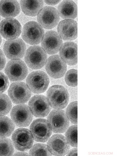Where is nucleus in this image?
<instances>
[{
    "mask_svg": "<svg viewBox=\"0 0 117 156\" xmlns=\"http://www.w3.org/2000/svg\"><path fill=\"white\" fill-rule=\"evenodd\" d=\"M47 99L50 106L55 109H62L67 105L69 95L67 90L62 86L51 87L47 93Z\"/></svg>",
    "mask_w": 117,
    "mask_h": 156,
    "instance_id": "nucleus-1",
    "label": "nucleus"
},
{
    "mask_svg": "<svg viewBox=\"0 0 117 156\" xmlns=\"http://www.w3.org/2000/svg\"><path fill=\"white\" fill-rule=\"evenodd\" d=\"M44 34V29L39 24L35 21H30L24 26L21 36L27 43L36 45L40 42Z\"/></svg>",
    "mask_w": 117,
    "mask_h": 156,
    "instance_id": "nucleus-2",
    "label": "nucleus"
},
{
    "mask_svg": "<svg viewBox=\"0 0 117 156\" xmlns=\"http://www.w3.org/2000/svg\"><path fill=\"white\" fill-rule=\"evenodd\" d=\"M47 55L44 49L38 46H31L26 51L25 56V62L32 69H39L45 65Z\"/></svg>",
    "mask_w": 117,
    "mask_h": 156,
    "instance_id": "nucleus-3",
    "label": "nucleus"
},
{
    "mask_svg": "<svg viewBox=\"0 0 117 156\" xmlns=\"http://www.w3.org/2000/svg\"><path fill=\"white\" fill-rule=\"evenodd\" d=\"M49 82V79L47 74L41 71L31 72L26 79L28 86L35 93H41L44 92L47 88Z\"/></svg>",
    "mask_w": 117,
    "mask_h": 156,
    "instance_id": "nucleus-4",
    "label": "nucleus"
},
{
    "mask_svg": "<svg viewBox=\"0 0 117 156\" xmlns=\"http://www.w3.org/2000/svg\"><path fill=\"white\" fill-rule=\"evenodd\" d=\"M47 121L52 131L56 133L65 132L70 124V121L66 112L61 109L52 110L48 116Z\"/></svg>",
    "mask_w": 117,
    "mask_h": 156,
    "instance_id": "nucleus-5",
    "label": "nucleus"
},
{
    "mask_svg": "<svg viewBox=\"0 0 117 156\" xmlns=\"http://www.w3.org/2000/svg\"><path fill=\"white\" fill-rule=\"evenodd\" d=\"M30 131L35 140L39 142L47 141L52 133V129L47 120L43 119L34 120L31 125Z\"/></svg>",
    "mask_w": 117,
    "mask_h": 156,
    "instance_id": "nucleus-6",
    "label": "nucleus"
},
{
    "mask_svg": "<svg viewBox=\"0 0 117 156\" xmlns=\"http://www.w3.org/2000/svg\"><path fill=\"white\" fill-rule=\"evenodd\" d=\"M8 93L11 101L16 104L26 103L31 95L30 90L28 86L21 82L12 83L10 86Z\"/></svg>",
    "mask_w": 117,
    "mask_h": 156,
    "instance_id": "nucleus-7",
    "label": "nucleus"
},
{
    "mask_svg": "<svg viewBox=\"0 0 117 156\" xmlns=\"http://www.w3.org/2000/svg\"><path fill=\"white\" fill-rule=\"evenodd\" d=\"M12 140L16 149L22 151L30 149L34 141L30 132L25 128H20L15 130L12 134Z\"/></svg>",
    "mask_w": 117,
    "mask_h": 156,
    "instance_id": "nucleus-8",
    "label": "nucleus"
},
{
    "mask_svg": "<svg viewBox=\"0 0 117 156\" xmlns=\"http://www.w3.org/2000/svg\"><path fill=\"white\" fill-rule=\"evenodd\" d=\"M5 72L11 81L23 80L28 73L27 67L25 63L20 59H13L8 63Z\"/></svg>",
    "mask_w": 117,
    "mask_h": 156,
    "instance_id": "nucleus-9",
    "label": "nucleus"
},
{
    "mask_svg": "<svg viewBox=\"0 0 117 156\" xmlns=\"http://www.w3.org/2000/svg\"><path fill=\"white\" fill-rule=\"evenodd\" d=\"M39 24L45 29H51L56 26L60 17L58 11L54 7L46 6L43 8L37 16Z\"/></svg>",
    "mask_w": 117,
    "mask_h": 156,
    "instance_id": "nucleus-10",
    "label": "nucleus"
},
{
    "mask_svg": "<svg viewBox=\"0 0 117 156\" xmlns=\"http://www.w3.org/2000/svg\"><path fill=\"white\" fill-rule=\"evenodd\" d=\"M10 115L13 122L19 127H26L31 123L33 116L26 105L20 104L13 107Z\"/></svg>",
    "mask_w": 117,
    "mask_h": 156,
    "instance_id": "nucleus-11",
    "label": "nucleus"
},
{
    "mask_svg": "<svg viewBox=\"0 0 117 156\" xmlns=\"http://www.w3.org/2000/svg\"><path fill=\"white\" fill-rule=\"evenodd\" d=\"M28 105L32 113L37 117L46 116L51 110L46 97L42 95L34 96L30 99Z\"/></svg>",
    "mask_w": 117,
    "mask_h": 156,
    "instance_id": "nucleus-12",
    "label": "nucleus"
},
{
    "mask_svg": "<svg viewBox=\"0 0 117 156\" xmlns=\"http://www.w3.org/2000/svg\"><path fill=\"white\" fill-rule=\"evenodd\" d=\"M48 148L54 155L64 156L67 154L70 145L64 135L57 134L53 135L47 142Z\"/></svg>",
    "mask_w": 117,
    "mask_h": 156,
    "instance_id": "nucleus-13",
    "label": "nucleus"
},
{
    "mask_svg": "<svg viewBox=\"0 0 117 156\" xmlns=\"http://www.w3.org/2000/svg\"><path fill=\"white\" fill-rule=\"evenodd\" d=\"M21 26L19 22L13 18H7L2 20L0 23V33L5 39L13 40L20 35Z\"/></svg>",
    "mask_w": 117,
    "mask_h": 156,
    "instance_id": "nucleus-14",
    "label": "nucleus"
},
{
    "mask_svg": "<svg viewBox=\"0 0 117 156\" xmlns=\"http://www.w3.org/2000/svg\"><path fill=\"white\" fill-rule=\"evenodd\" d=\"M25 50V44L20 38L8 40L4 47V52L6 57L13 60L22 58Z\"/></svg>",
    "mask_w": 117,
    "mask_h": 156,
    "instance_id": "nucleus-15",
    "label": "nucleus"
},
{
    "mask_svg": "<svg viewBox=\"0 0 117 156\" xmlns=\"http://www.w3.org/2000/svg\"><path fill=\"white\" fill-rule=\"evenodd\" d=\"M46 69L49 75L55 79L62 77L67 70V65L58 55L51 56L46 62Z\"/></svg>",
    "mask_w": 117,
    "mask_h": 156,
    "instance_id": "nucleus-16",
    "label": "nucleus"
},
{
    "mask_svg": "<svg viewBox=\"0 0 117 156\" xmlns=\"http://www.w3.org/2000/svg\"><path fill=\"white\" fill-rule=\"evenodd\" d=\"M62 42V39L57 32L49 31L45 33L42 41L41 45L47 54H53L59 51Z\"/></svg>",
    "mask_w": 117,
    "mask_h": 156,
    "instance_id": "nucleus-17",
    "label": "nucleus"
},
{
    "mask_svg": "<svg viewBox=\"0 0 117 156\" xmlns=\"http://www.w3.org/2000/svg\"><path fill=\"white\" fill-rule=\"evenodd\" d=\"M58 35L65 41H71L77 36V24L72 19H66L61 21L57 27Z\"/></svg>",
    "mask_w": 117,
    "mask_h": 156,
    "instance_id": "nucleus-18",
    "label": "nucleus"
},
{
    "mask_svg": "<svg viewBox=\"0 0 117 156\" xmlns=\"http://www.w3.org/2000/svg\"><path fill=\"white\" fill-rule=\"evenodd\" d=\"M60 57L69 65H74L77 63V45L75 43L68 42L61 46L59 52Z\"/></svg>",
    "mask_w": 117,
    "mask_h": 156,
    "instance_id": "nucleus-19",
    "label": "nucleus"
},
{
    "mask_svg": "<svg viewBox=\"0 0 117 156\" xmlns=\"http://www.w3.org/2000/svg\"><path fill=\"white\" fill-rule=\"evenodd\" d=\"M20 8L16 1H0V15L7 18H12L17 16L19 13Z\"/></svg>",
    "mask_w": 117,
    "mask_h": 156,
    "instance_id": "nucleus-20",
    "label": "nucleus"
},
{
    "mask_svg": "<svg viewBox=\"0 0 117 156\" xmlns=\"http://www.w3.org/2000/svg\"><path fill=\"white\" fill-rule=\"evenodd\" d=\"M58 12L63 19H74L77 15V7L76 4L71 0L62 1L58 7Z\"/></svg>",
    "mask_w": 117,
    "mask_h": 156,
    "instance_id": "nucleus-21",
    "label": "nucleus"
},
{
    "mask_svg": "<svg viewBox=\"0 0 117 156\" xmlns=\"http://www.w3.org/2000/svg\"><path fill=\"white\" fill-rule=\"evenodd\" d=\"M20 5L23 12L25 15L31 16H36L42 8V1L21 0Z\"/></svg>",
    "mask_w": 117,
    "mask_h": 156,
    "instance_id": "nucleus-22",
    "label": "nucleus"
},
{
    "mask_svg": "<svg viewBox=\"0 0 117 156\" xmlns=\"http://www.w3.org/2000/svg\"><path fill=\"white\" fill-rule=\"evenodd\" d=\"M13 122L6 116H0V138L9 136L15 129Z\"/></svg>",
    "mask_w": 117,
    "mask_h": 156,
    "instance_id": "nucleus-23",
    "label": "nucleus"
},
{
    "mask_svg": "<svg viewBox=\"0 0 117 156\" xmlns=\"http://www.w3.org/2000/svg\"><path fill=\"white\" fill-rule=\"evenodd\" d=\"M14 152L13 145L10 139L0 138V156L12 155Z\"/></svg>",
    "mask_w": 117,
    "mask_h": 156,
    "instance_id": "nucleus-24",
    "label": "nucleus"
},
{
    "mask_svg": "<svg viewBox=\"0 0 117 156\" xmlns=\"http://www.w3.org/2000/svg\"><path fill=\"white\" fill-rule=\"evenodd\" d=\"M65 137L71 146L77 147V125H74L68 127L66 131Z\"/></svg>",
    "mask_w": 117,
    "mask_h": 156,
    "instance_id": "nucleus-25",
    "label": "nucleus"
},
{
    "mask_svg": "<svg viewBox=\"0 0 117 156\" xmlns=\"http://www.w3.org/2000/svg\"><path fill=\"white\" fill-rule=\"evenodd\" d=\"M66 114L71 123L76 125L77 124V102L74 101L70 103L67 107Z\"/></svg>",
    "mask_w": 117,
    "mask_h": 156,
    "instance_id": "nucleus-26",
    "label": "nucleus"
},
{
    "mask_svg": "<svg viewBox=\"0 0 117 156\" xmlns=\"http://www.w3.org/2000/svg\"><path fill=\"white\" fill-rule=\"evenodd\" d=\"M11 101L6 94H0V116L8 114L12 107Z\"/></svg>",
    "mask_w": 117,
    "mask_h": 156,
    "instance_id": "nucleus-27",
    "label": "nucleus"
},
{
    "mask_svg": "<svg viewBox=\"0 0 117 156\" xmlns=\"http://www.w3.org/2000/svg\"><path fill=\"white\" fill-rule=\"evenodd\" d=\"M30 155H51L47 145L43 144L37 143L34 145L29 152Z\"/></svg>",
    "mask_w": 117,
    "mask_h": 156,
    "instance_id": "nucleus-28",
    "label": "nucleus"
},
{
    "mask_svg": "<svg viewBox=\"0 0 117 156\" xmlns=\"http://www.w3.org/2000/svg\"><path fill=\"white\" fill-rule=\"evenodd\" d=\"M65 81L69 86L75 87L77 85V71L75 69L68 70L65 76Z\"/></svg>",
    "mask_w": 117,
    "mask_h": 156,
    "instance_id": "nucleus-29",
    "label": "nucleus"
},
{
    "mask_svg": "<svg viewBox=\"0 0 117 156\" xmlns=\"http://www.w3.org/2000/svg\"><path fill=\"white\" fill-rule=\"evenodd\" d=\"M9 84L7 77L2 72H0V94L5 91Z\"/></svg>",
    "mask_w": 117,
    "mask_h": 156,
    "instance_id": "nucleus-30",
    "label": "nucleus"
},
{
    "mask_svg": "<svg viewBox=\"0 0 117 156\" xmlns=\"http://www.w3.org/2000/svg\"><path fill=\"white\" fill-rule=\"evenodd\" d=\"M6 62V59L5 55L2 51L0 49V70L4 68Z\"/></svg>",
    "mask_w": 117,
    "mask_h": 156,
    "instance_id": "nucleus-31",
    "label": "nucleus"
},
{
    "mask_svg": "<svg viewBox=\"0 0 117 156\" xmlns=\"http://www.w3.org/2000/svg\"><path fill=\"white\" fill-rule=\"evenodd\" d=\"M77 150L76 148H73L69 150L67 155H77Z\"/></svg>",
    "mask_w": 117,
    "mask_h": 156,
    "instance_id": "nucleus-32",
    "label": "nucleus"
},
{
    "mask_svg": "<svg viewBox=\"0 0 117 156\" xmlns=\"http://www.w3.org/2000/svg\"><path fill=\"white\" fill-rule=\"evenodd\" d=\"M46 3L49 5H54L57 4L60 1H45Z\"/></svg>",
    "mask_w": 117,
    "mask_h": 156,
    "instance_id": "nucleus-33",
    "label": "nucleus"
},
{
    "mask_svg": "<svg viewBox=\"0 0 117 156\" xmlns=\"http://www.w3.org/2000/svg\"><path fill=\"white\" fill-rule=\"evenodd\" d=\"M14 155H28L26 153H24V152H17L16 153V154H15Z\"/></svg>",
    "mask_w": 117,
    "mask_h": 156,
    "instance_id": "nucleus-34",
    "label": "nucleus"
},
{
    "mask_svg": "<svg viewBox=\"0 0 117 156\" xmlns=\"http://www.w3.org/2000/svg\"><path fill=\"white\" fill-rule=\"evenodd\" d=\"M2 41V39L1 36L0 35V45L1 44Z\"/></svg>",
    "mask_w": 117,
    "mask_h": 156,
    "instance_id": "nucleus-35",
    "label": "nucleus"
},
{
    "mask_svg": "<svg viewBox=\"0 0 117 156\" xmlns=\"http://www.w3.org/2000/svg\"><path fill=\"white\" fill-rule=\"evenodd\" d=\"M0 20H1V17L0 16Z\"/></svg>",
    "mask_w": 117,
    "mask_h": 156,
    "instance_id": "nucleus-36",
    "label": "nucleus"
}]
</instances>
